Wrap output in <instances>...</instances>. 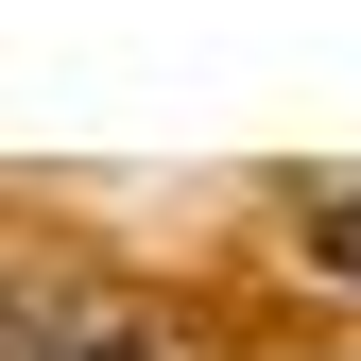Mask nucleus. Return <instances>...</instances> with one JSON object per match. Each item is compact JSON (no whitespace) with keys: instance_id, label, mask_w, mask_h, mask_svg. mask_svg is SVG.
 Masks as SVG:
<instances>
[{"instance_id":"nucleus-1","label":"nucleus","mask_w":361,"mask_h":361,"mask_svg":"<svg viewBox=\"0 0 361 361\" xmlns=\"http://www.w3.org/2000/svg\"><path fill=\"white\" fill-rule=\"evenodd\" d=\"M310 276H344V293H361V190H327V207H310Z\"/></svg>"},{"instance_id":"nucleus-2","label":"nucleus","mask_w":361,"mask_h":361,"mask_svg":"<svg viewBox=\"0 0 361 361\" xmlns=\"http://www.w3.org/2000/svg\"><path fill=\"white\" fill-rule=\"evenodd\" d=\"M69 361H155V344H138V327H86V344H69Z\"/></svg>"}]
</instances>
